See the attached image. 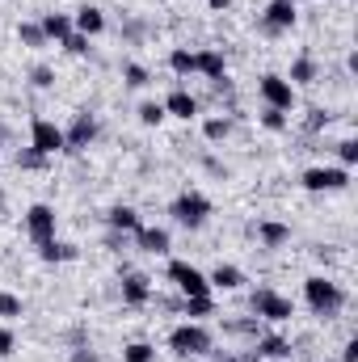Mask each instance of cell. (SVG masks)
Instances as JSON below:
<instances>
[{
  "label": "cell",
  "mask_w": 358,
  "mask_h": 362,
  "mask_svg": "<svg viewBox=\"0 0 358 362\" xmlns=\"http://www.w3.org/2000/svg\"><path fill=\"white\" fill-rule=\"evenodd\" d=\"M258 236H262V245H266V249H282V245L291 240V228H287V223H274V219H266V223L258 228Z\"/></svg>",
  "instance_id": "44dd1931"
},
{
  "label": "cell",
  "mask_w": 358,
  "mask_h": 362,
  "mask_svg": "<svg viewBox=\"0 0 358 362\" xmlns=\"http://www.w3.org/2000/svg\"><path fill=\"white\" fill-rule=\"evenodd\" d=\"M169 350L181 358H198V354H211V333L198 325V320H185L169 333Z\"/></svg>",
  "instance_id": "7a4b0ae2"
},
{
  "label": "cell",
  "mask_w": 358,
  "mask_h": 362,
  "mask_svg": "<svg viewBox=\"0 0 358 362\" xmlns=\"http://www.w3.org/2000/svg\"><path fill=\"white\" fill-rule=\"evenodd\" d=\"M262 358H291V341L287 337H278V333H266V337H258V346H253Z\"/></svg>",
  "instance_id": "d6986e66"
},
{
  "label": "cell",
  "mask_w": 358,
  "mask_h": 362,
  "mask_svg": "<svg viewBox=\"0 0 358 362\" xmlns=\"http://www.w3.org/2000/svg\"><path fill=\"white\" fill-rule=\"evenodd\" d=\"M207 4H211V8H215V13H224V8H228V4H232V0H207Z\"/></svg>",
  "instance_id": "b9f144b4"
},
{
  "label": "cell",
  "mask_w": 358,
  "mask_h": 362,
  "mask_svg": "<svg viewBox=\"0 0 358 362\" xmlns=\"http://www.w3.org/2000/svg\"><path fill=\"white\" fill-rule=\"evenodd\" d=\"M4 144H8V127L0 122V148H4Z\"/></svg>",
  "instance_id": "7bdbcfd3"
},
{
  "label": "cell",
  "mask_w": 358,
  "mask_h": 362,
  "mask_svg": "<svg viewBox=\"0 0 358 362\" xmlns=\"http://www.w3.org/2000/svg\"><path fill=\"white\" fill-rule=\"evenodd\" d=\"M30 148L42 156H55V152H64V131L51 118H34L30 122Z\"/></svg>",
  "instance_id": "8992f818"
},
{
  "label": "cell",
  "mask_w": 358,
  "mask_h": 362,
  "mask_svg": "<svg viewBox=\"0 0 358 362\" xmlns=\"http://www.w3.org/2000/svg\"><path fill=\"white\" fill-rule=\"evenodd\" d=\"M304 295H308V308H312L316 316H325V320H329V316H337V312L346 308V291H342L337 282L321 278V274L304 282Z\"/></svg>",
  "instance_id": "6da1fadb"
},
{
  "label": "cell",
  "mask_w": 358,
  "mask_h": 362,
  "mask_svg": "<svg viewBox=\"0 0 358 362\" xmlns=\"http://www.w3.org/2000/svg\"><path fill=\"white\" fill-rule=\"evenodd\" d=\"M342 362H358V341H346V354H342Z\"/></svg>",
  "instance_id": "ab89813d"
},
{
  "label": "cell",
  "mask_w": 358,
  "mask_h": 362,
  "mask_svg": "<svg viewBox=\"0 0 358 362\" xmlns=\"http://www.w3.org/2000/svg\"><path fill=\"white\" fill-rule=\"evenodd\" d=\"M194 59H198V72H202L211 85H224V81H228V64H224V55H219L215 47H207V51H194Z\"/></svg>",
  "instance_id": "7c38bea8"
},
{
  "label": "cell",
  "mask_w": 358,
  "mask_h": 362,
  "mask_svg": "<svg viewBox=\"0 0 358 362\" xmlns=\"http://www.w3.org/2000/svg\"><path fill=\"white\" fill-rule=\"evenodd\" d=\"M211 362H224V358H211Z\"/></svg>",
  "instance_id": "f6af8a7d"
},
{
  "label": "cell",
  "mask_w": 358,
  "mask_h": 362,
  "mask_svg": "<svg viewBox=\"0 0 358 362\" xmlns=\"http://www.w3.org/2000/svg\"><path fill=\"white\" fill-rule=\"evenodd\" d=\"M30 85H34V89H51V85H55V72H51L47 64H38V68L30 72Z\"/></svg>",
  "instance_id": "d6a6232c"
},
{
  "label": "cell",
  "mask_w": 358,
  "mask_h": 362,
  "mask_svg": "<svg viewBox=\"0 0 358 362\" xmlns=\"http://www.w3.org/2000/svg\"><path fill=\"white\" fill-rule=\"evenodd\" d=\"M161 105H165V114H173V118H185V122L198 114V101H194V97H190L185 89H173L169 97H165V101H161Z\"/></svg>",
  "instance_id": "9a60e30c"
},
{
  "label": "cell",
  "mask_w": 358,
  "mask_h": 362,
  "mask_svg": "<svg viewBox=\"0 0 358 362\" xmlns=\"http://www.w3.org/2000/svg\"><path fill=\"white\" fill-rule=\"evenodd\" d=\"M17 350V337H13V329H0V358H8Z\"/></svg>",
  "instance_id": "8d00e7d4"
},
{
  "label": "cell",
  "mask_w": 358,
  "mask_h": 362,
  "mask_svg": "<svg viewBox=\"0 0 358 362\" xmlns=\"http://www.w3.org/2000/svg\"><path fill=\"white\" fill-rule=\"evenodd\" d=\"M169 215L178 219L181 228H190V232H198L202 223H207V215H211V202L202 198V194H194V189H185L173 198V206H169Z\"/></svg>",
  "instance_id": "3957f363"
},
{
  "label": "cell",
  "mask_w": 358,
  "mask_h": 362,
  "mask_svg": "<svg viewBox=\"0 0 358 362\" xmlns=\"http://www.w3.org/2000/svg\"><path fill=\"white\" fill-rule=\"evenodd\" d=\"M38 25H42V34H47V38H59V42L72 34V17H68V13H47Z\"/></svg>",
  "instance_id": "ffe728a7"
},
{
  "label": "cell",
  "mask_w": 358,
  "mask_h": 362,
  "mask_svg": "<svg viewBox=\"0 0 358 362\" xmlns=\"http://www.w3.org/2000/svg\"><path fill=\"white\" fill-rule=\"evenodd\" d=\"M0 211H4V189H0Z\"/></svg>",
  "instance_id": "ee69618b"
},
{
  "label": "cell",
  "mask_w": 358,
  "mask_h": 362,
  "mask_svg": "<svg viewBox=\"0 0 358 362\" xmlns=\"http://www.w3.org/2000/svg\"><path fill=\"white\" fill-rule=\"evenodd\" d=\"M152 358H156V346H148V341H131L122 350V362H152Z\"/></svg>",
  "instance_id": "f1b7e54d"
},
{
  "label": "cell",
  "mask_w": 358,
  "mask_h": 362,
  "mask_svg": "<svg viewBox=\"0 0 358 362\" xmlns=\"http://www.w3.org/2000/svg\"><path fill=\"white\" fill-rule=\"evenodd\" d=\"M64 51H68V55H89V38H85V34H76V30H72V34H68V38H64Z\"/></svg>",
  "instance_id": "1f68e13d"
},
{
  "label": "cell",
  "mask_w": 358,
  "mask_h": 362,
  "mask_svg": "<svg viewBox=\"0 0 358 362\" xmlns=\"http://www.w3.org/2000/svg\"><path fill=\"white\" fill-rule=\"evenodd\" d=\"M249 308H253L262 320H274V325H282V320H291V316H295L291 299H287V295H278V291H270V286H262V291H253V295H249Z\"/></svg>",
  "instance_id": "277c9868"
},
{
  "label": "cell",
  "mask_w": 358,
  "mask_h": 362,
  "mask_svg": "<svg viewBox=\"0 0 358 362\" xmlns=\"http://www.w3.org/2000/svg\"><path fill=\"white\" fill-rule=\"evenodd\" d=\"M68 362H97V354H93L89 346H76V350H72V358Z\"/></svg>",
  "instance_id": "74e56055"
},
{
  "label": "cell",
  "mask_w": 358,
  "mask_h": 362,
  "mask_svg": "<svg viewBox=\"0 0 358 362\" xmlns=\"http://www.w3.org/2000/svg\"><path fill=\"white\" fill-rule=\"evenodd\" d=\"M304 189H346L350 185V173L346 169H325V165H316V169H304Z\"/></svg>",
  "instance_id": "9c48e42d"
},
{
  "label": "cell",
  "mask_w": 358,
  "mask_h": 362,
  "mask_svg": "<svg viewBox=\"0 0 358 362\" xmlns=\"http://www.w3.org/2000/svg\"><path fill=\"white\" fill-rule=\"evenodd\" d=\"M169 282L178 286L185 299H194V295H211V282H207V274L194 270L190 262H169Z\"/></svg>",
  "instance_id": "5b68a950"
},
{
  "label": "cell",
  "mask_w": 358,
  "mask_h": 362,
  "mask_svg": "<svg viewBox=\"0 0 358 362\" xmlns=\"http://www.w3.org/2000/svg\"><path fill=\"white\" fill-rule=\"evenodd\" d=\"M211 312H215V299H211V295L185 299V316H190V320H202V316H211Z\"/></svg>",
  "instance_id": "484cf974"
},
{
  "label": "cell",
  "mask_w": 358,
  "mask_h": 362,
  "mask_svg": "<svg viewBox=\"0 0 358 362\" xmlns=\"http://www.w3.org/2000/svg\"><path fill=\"white\" fill-rule=\"evenodd\" d=\"M312 81H316V59L299 55V59L291 64V81H287V85H312Z\"/></svg>",
  "instance_id": "603a6c76"
},
{
  "label": "cell",
  "mask_w": 358,
  "mask_h": 362,
  "mask_svg": "<svg viewBox=\"0 0 358 362\" xmlns=\"http://www.w3.org/2000/svg\"><path fill=\"white\" fill-rule=\"evenodd\" d=\"M122 76H127V85H131V89H144V85L152 81V76H148V68H139V64H127V68H122Z\"/></svg>",
  "instance_id": "4dcf8cb0"
},
{
  "label": "cell",
  "mask_w": 358,
  "mask_h": 362,
  "mask_svg": "<svg viewBox=\"0 0 358 362\" xmlns=\"http://www.w3.org/2000/svg\"><path fill=\"white\" fill-rule=\"evenodd\" d=\"M169 68H173L178 76H190V72H198V59H194V51H185V47H178V51L169 55Z\"/></svg>",
  "instance_id": "cb8c5ba5"
},
{
  "label": "cell",
  "mask_w": 358,
  "mask_h": 362,
  "mask_svg": "<svg viewBox=\"0 0 358 362\" xmlns=\"http://www.w3.org/2000/svg\"><path fill=\"white\" fill-rule=\"evenodd\" d=\"M337 156H342V165L350 169V165L358 160V144H354V139H342V144H337Z\"/></svg>",
  "instance_id": "d590c367"
},
{
  "label": "cell",
  "mask_w": 358,
  "mask_h": 362,
  "mask_svg": "<svg viewBox=\"0 0 358 362\" xmlns=\"http://www.w3.org/2000/svg\"><path fill=\"white\" fill-rule=\"evenodd\" d=\"M266 30L270 34H282V30H291L295 25V0H270L266 4Z\"/></svg>",
  "instance_id": "8fae6325"
},
{
  "label": "cell",
  "mask_w": 358,
  "mask_h": 362,
  "mask_svg": "<svg viewBox=\"0 0 358 362\" xmlns=\"http://www.w3.org/2000/svg\"><path fill=\"white\" fill-rule=\"evenodd\" d=\"M165 118H169V114H165L161 101H144V105H139V122H144V127H161Z\"/></svg>",
  "instance_id": "4316f807"
},
{
  "label": "cell",
  "mask_w": 358,
  "mask_h": 362,
  "mask_svg": "<svg viewBox=\"0 0 358 362\" xmlns=\"http://www.w3.org/2000/svg\"><path fill=\"white\" fill-rule=\"evenodd\" d=\"M93 139H97V118L93 114H76L72 131H64V152H85Z\"/></svg>",
  "instance_id": "30bf717a"
},
{
  "label": "cell",
  "mask_w": 358,
  "mask_h": 362,
  "mask_svg": "<svg viewBox=\"0 0 358 362\" xmlns=\"http://www.w3.org/2000/svg\"><path fill=\"white\" fill-rule=\"evenodd\" d=\"M202 135H207L211 144H219V139L232 135V122H228V118H207V122H202Z\"/></svg>",
  "instance_id": "83f0119b"
},
{
  "label": "cell",
  "mask_w": 358,
  "mask_h": 362,
  "mask_svg": "<svg viewBox=\"0 0 358 362\" xmlns=\"http://www.w3.org/2000/svg\"><path fill=\"white\" fill-rule=\"evenodd\" d=\"M105 223H110L114 232H131V236H135V232L144 228V223H139V211H135V206H114V211L105 215Z\"/></svg>",
  "instance_id": "2e32d148"
},
{
  "label": "cell",
  "mask_w": 358,
  "mask_h": 362,
  "mask_svg": "<svg viewBox=\"0 0 358 362\" xmlns=\"http://www.w3.org/2000/svg\"><path fill=\"white\" fill-rule=\"evenodd\" d=\"M148 299H152V282H148V274H127V278H122V303L144 308Z\"/></svg>",
  "instance_id": "4fadbf2b"
},
{
  "label": "cell",
  "mask_w": 358,
  "mask_h": 362,
  "mask_svg": "<svg viewBox=\"0 0 358 362\" xmlns=\"http://www.w3.org/2000/svg\"><path fill=\"white\" fill-rule=\"evenodd\" d=\"M25 232H30V240H34V245L55 240V211H51L47 202H34V206L25 211Z\"/></svg>",
  "instance_id": "52a82bcc"
},
{
  "label": "cell",
  "mask_w": 358,
  "mask_h": 362,
  "mask_svg": "<svg viewBox=\"0 0 358 362\" xmlns=\"http://www.w3.org/2000/svg\"><path fill=\"white\" fill-rule=\"evenodd\" d=\"M258 89H262V97H266L270 110H282V114H287V110H295V85H287L282 76H274V72H270V76L258 81Z\"/></svg>",
  "instance_id": "ba28073f"
},
{
  "label": "cell",
  "mask_w": 358,
  "mask_h": 362,
  "mask_svg": "<svg viewBox=\"0 0 358 362\" xmlns=\"http://www.w3.org/2000/svg\"><path fill=\"white\" fill-rule=\"evenodd\" d=\"M17 316H21V299L0 291V320H17Z\"/></svg>",
  "instance_id": "f546056e"
},
{
  "label": "cell",
  "mask_w": 358,
  "mask_h": 362,
  "mask_svg": "<svg viewBox=\"0 0 358 362\" xmlns=\"http://www.w3.org/2000/svg\"><path fill=\"white\" fill-rule=\"evenodd\" d=\"M17 165H21L25 173H34V169H42V165H47V156H42V152H34V148H25V152L17 156Z\"/></svg>",
  "instance_id": "836d02e7"
},
{
  "label": "cell",
  "mask_w": 358,
  "mask_h": 362,
  "mask_svg": "<svg viewBox=\"0 0 358 362\" xmlns=\"http://www.w3.org/2000/svg\"><path fill=\"white\" fill-rule=\"evenodd\" d=\"M72 30H76V34H85V38L101 34V30H105V17H101V8H93V4L76 8V17H72Z\"/></svg>",
  "instance_id": "5bb4252c"
},
{
  "label": "cell",
  "mask_w": 358,
  "mask_h": 362,
  "mask_svg": "<svg viewBox=\"0 0 358 362\" xmlns=\"http://www.w3.org/2000/svg\"><path fill=\"white\" fill-rule=\"evenodd\" d=\"M17 38H21V47H47V34H42V25H34V21H21V25H17Z\"/></svg>",
  "instance_id": "d4e9b609"
},
{
  "label": "cell",
  "mask_w": 358,
  "mask_h": 362,
  "mask_svg": "<svg viewBox=\"0 0 358 362\" xmlns=\"http://www.w3.org/2000/svg\"><path fill=\"white\" fill-rule=\"evenodd\" d=\"M38 253H42V262L59 266V262H72V257H76V245H64V240H47V245H38Z\"/></svg>",
  "instance_id": "7402d4cb"
},
{
  "label": "cell",
  "mask_w": 358,
  "mask_h": 362,
  "mask_svg": "<svg viewBox=\"0 0 358 362\" xmlns=\"http://www.w3.org/2000/svg\"><path fill=\"white\" fill-rule=\"evenodd\" d=\"M262 127H266V131H287V114H282V110H270V105H266Z\"/></svg>",
  "instance_id": "e575fe53"
},
{
  "label": "cell",
  "mask_w": 358,
  "mask_h": 362,
  "mask_svg": "<svg viewBox=\"0 0 358 362\" xmlns=\"http://www.w3.org/2000/svg\"><path fill=\"white\" fill-rule=\"evenodd\" d=\"M224 362H266V358H262V354L253 350V354H241V358H224Z\"/></svg>",
  "instance_id": "60d3db41"
},
{
  "label": "cell",
  "mask_w": 358,
  "mask_h": 362,
  "mask_svg": "<svg viewBox=\"0 0 358 362\" xmlns=\"http://www.w3.org/2000/svg\"><path fill=\"white\" fill-rule=\"evenodd\" d=\"M325 127V110H312V118H308V131H321Z\"/></svg>",
  "instance_id": "f35d334b"
},
{
  "label": "cell",
  "mask_w": 358,
  "mask_h": 362,
  "mask_svg": "<svg viewBox=\"0 0 358 362\" xmlns=\"http://www.w3.org/2000/svg\"><path fill=\"white\" fill-rule=\"evenodd\" d=\"M207 282H211L215 291H241V286H245V274L236 270V266H215V270L207 274Z\"/></svg>",
  "instance_id": "ac0fdd59"
},
{
  "label": "cell",
  "mask_w": 358,
  "mask_h": 362,
  "mask_svg": "<svg viewBox=\"0 0 358 362\" xmlns=\"http://www.w3.org/2000/svg\"><path fill=\"white\" fill-rule=\"evenodd\" d=\"M135 245L144 253H169V232L165 228H139L135 232Z\"/></svg>",
  "instance_id": "e0dca14e"
}]
</instances>
